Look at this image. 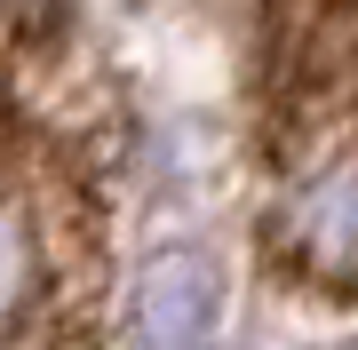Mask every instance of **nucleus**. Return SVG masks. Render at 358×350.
Here are the masks:
<instances>
[{
	"label": "nucleus",
	"instance_id": "nucleus-3",
	"mask_svg": "<svg viewBox=\"0 0 358 350\" xmlns=\"http://www.w3.org/2000/svg\"><path fill=\"white\" fill-rule=\"evenodd\" d=\"M128 326L143 350H215V326H223L215 263L192 247H152L128 271Z\"/></svg>",
	"mask_w": 358,
	"mask_h": 350
},
{
	"label": "nucleus",
	"instance_id": "nucleus-2",
	"mask_svg": "<svg viewBox=\"0 0 358 350\" xmlns=\"http://www.w3.org/2000/svg\"><path fill=\"white\" fill-rule=\"evenodd\" d=\"M255 271L358 302V0H255Z\"/></svg>",
	"mask_w": 358,
	"mask_h": 350
},
{
	"label": "nucleus",
	"instance_id": "nucleus-1",
	"mask_svg": "<svg viewBox=\"0 0 358 350\" xmlns=\"http://www.w3.org/2000/svg\"><path fill=\"white\" fill-rule=\"evenodd\" d=\"M136 104L64 8L0 16V350H112L128 326Z\"/></svg>",
	"mask_w": 358,
	"mask_h": 350
}]
</instances>
